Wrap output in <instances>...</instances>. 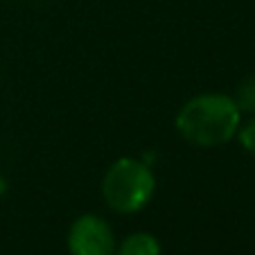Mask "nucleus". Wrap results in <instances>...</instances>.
<instances>
[{
    "label": "nucleus",
    "mask_w": 255,
    "mask_h": 255,
    "mask_svg": "<svg viewBox=\"0 0 255 255\" xmlns=\"http://www.w3.org/2000/svg\"><path fill=\"white\" fill-rule=\"evenodd\" d=\"M242 125V111L231 95L203 93L185 102L176 113L178 135L194 147H219L231 142Z\"/></svg>",
    "instance_id": "1"
},
{
    "label": "nucleus",
    "mask_w": 255,
    "mask_h": 255,
    "mask_svg": "<svg viewBox=\"0 0 255 255\" xmlns=\"http://www.w3.org/2000/svg\"><path fill=\"white\" fill-rule=\"evenodd\" d=\"M156 176L144 160L122 156L106 169L102 178V197L106 206L120 215H133L151 201Z\"/></svg>",
    "instance_id": "2"
},
{
    "label": "nucleus",
    "mask_w": 255,
    "mask_h": 255,
    "mask_svg": "<svg viewBox=\"0 0 255 255\" xmlns=\"http://www.w3.org/2000/svg\"><path fill=\"white\" fill-rule=\"evenodd\" d=\"M70 255H116V235L111 224L100 215H82L68 231Z\"/></svg>",
    "instance_id": "3"
},
{
    "label": "nucleus",
    "mask_w": 255,
    "mask_h": 255,
    "mask_svg": "<svg viewBox=\"0 0 255 255\" xmlns=\"http://www.w3.org/2000/svg\"><path fill=\"white\" fill-rule=\"evenodd\" d=\"M116 255H160V242L151 233H133L116 246Z\"/></svg>",
    "instance_id": "4"
},
{
    "label": "nucleus",
    "mask_w": 255,
    "mask_h": 255,
    "mask_svg": "<svg viewBox=\"0 0 255 255\" xmlns=\"http://www.w3.org/2000/svg\"><path fill=\"white\" fill-rule=\"evenodd\" d=\"M233 100L237 102L240 111L255 113V75H249L246 79H242Z\"/></svg>",
    "instance_id": "5"
},
{
    "label": "nucleus",
    "mask_w": 255,
    "mask_h": 255,
    "mask_svg": "<svg viewBox=\"0 0 255 255\" xmlns=\"http://www.w3.org/2000/svg\"><path fill=\"white\" fill-rule=\"evenodd\" d=\"M237 140H240V144L244 147V151L255 156V118H251L244 127L240 125V129H237Z\"/></svg>",
    "instance_id": "6"
}]
</instances>
